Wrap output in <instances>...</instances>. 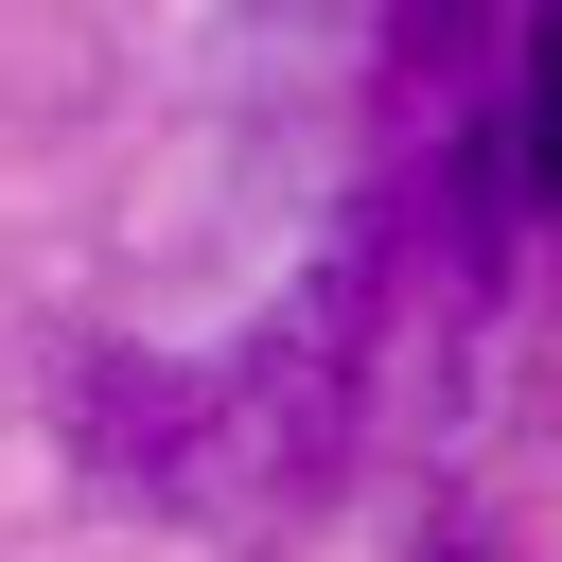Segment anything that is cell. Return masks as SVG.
<instances>
[{
  "instance_id": "cell-1",
  "label": "cell",
  "mask_w": 562,
  "mask_h": 562,
  "mask_svg": "<svg viewBox=\"0 0 562 562\" xmlns=\"http://www.w3.org/2000/svg\"><path fill=\"white\" fill-rule=\"evenodd\" d=\"M509 140H527V193L562 211V0H527V123Z\"/></svg>"
},
{
  "instance_id": "cell-2",
  "label": "cell",
  "mask_w": 562,
  "mask_h": 562,
  "mask_svg": "<svg viewBox=\"0 0 562 562\" xmlns=\"http://www.w3.org/2000/svg\"><path fill=\"white\" fill-rule=\"evenodd\" d=\"M404 18H422V35H439V18H457V0H404Z\"/></svg>"
}]
</instances>
